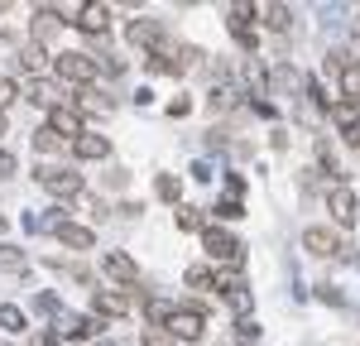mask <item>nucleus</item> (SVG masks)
<instances>
[{"label": "nucleus", "mask_w": 360, "mask_h": 346, "mask_svg": "<svg viewBox=\"0 0 360 346\" xmlns=\"http://www.w3.org/2000/svg\"><path fill=\"white\" fill-rule=\"evenodd\" d=\"M125 44H130V49H144V53H154V49H164V25L149 20V15H135V20H125Z\"/></svg>", "instance_id": "7"}, {"label": "nucleus", "mask_w": 360, "mask_h": 346, "mask_svg": "<svg viewBox=\"0 0 360 346\" xmlns=\"http://www.w3.org/2000/svg\"><path fill=\"white\" fill-rule=\"evenodd\" d=\"M193 111V101H188V96H178V101H168V115H188Z\"/></svg>", "instance_id": "39"}, {"label": "nucleus", "mask_w": 360, "mask_h": 346, "mask_svg": "<svg viewBox=\"0 0 360 346\" xmlns=\"http://www.w3.org/2000/svg\"><path fill=\"white\" fill-rule=\"evenodd\" d=\"M0 15H5V5H0Z\"/></svg>", "instance_id": "44"}, {"label": "nucleus", "mask_w": 360, "mask_h": 346, "mask_svg": "<svg viewBox=\"0 0 360 346\" xmlns=\"http://www.w3.org/2000/svg\"><path fill=\"white\" fill-rule=\"evenodd\" d=\"M356 29H360V15H356Z\"/></svg>", "instance_id": "43"}, {"label": "nucleus", "mask_w": 360, "mask_h": 346, "mask_svg": "<svg viewBox=\"0 0 360 346\" xmlns=\"http://www.w3.org/2000/svg\"><path fill=\"white\" fill-rule=\"evenodd\" d=\"M250 15H255V5H231V34H236V44L245 49V53H255V29H250Z\"/></svg>", "instance_id": "17"}, {"label": "nucleus", "mask_w": 360, "mask_h": 346, "mask_svg": "<svg viewBox=\"0 0 360 346\" xmlns=\"http://www.w3.org/2000/svg\"><path fill=\"white\" fill-rule=\"evenodd\" d=\"M144 346H173V337L164 327H144Z\"/></svg>", "instance_id": "36"}, {"label": "nucleus", "mask_w": 360, "mask_h": 346, "mask_svg": "<svg viewBox=\"0 0 360 346\" xmlns=\"http://www.w3.org/2000/svg\"><path fill=\"white\" fill-rule=\"evenodd\" d=\"M58 25H68V20H63V10H58V5H39V10H34V34H29V44H39V49H44V44L58 34Z\"/></svg>", "instance_id": "14"}, {"label": "nucleus", "mask_w": 360, "mask_h": 346, "mask_svg": "<svg viewBox=\"0 0 360 346\" xmlns=\"http://www.w3.org/2000/svg\"><path fill=\"white\" fill-rule=\"evenodd\" d=\"M173 222H178V231H202V226H207V222H202V207H188V202L178 207Z\"/></svg>", "instance_id": "27"}, {"label": "nucleus", "mask_w": 360, "mask_h": 346, "mask_svg": "<svg viewBox=\"0 0 360 346\" xmlns=\"http://www.w3.org/2000/svg\"><path fill=\"white\" fill-rule=\"evenodd\" d=\"M0 327H5L10 337H20V332L29 327V313L20 308V303H0Z\"/></svg>", "instance_id": "21"}, {"label": "nucleus", "mask_w": 360, "mask_h": 346, "mask_svg": "<svg viewBox=\"0 0 360 346\" xmlns=\"http://www.w3.org/2000/svg\"><path fill=\"white\" fill-rule=\"evenodd\" d=\"M53 236H58V245H68V250H96V231L82 226V222H58Z\"/></svg>", "instance_id": "13"}, {"label": "nucleus", "mask_w": 360, "mask_h": 346, "mask_svg": "<svg viewBox=\"0 0 360 346\" xmlns=\"http://www.w3.org/2000/svg\"><path fill=\"white\" fill-rule=\"evenodd\" d=\"M20 96H25V101H34V106H44V111H53V106H68V86L53 82V77H25Z\"/></svg>", "instance_id": "6"}, {"label": "nucleus", "mask_w": 360, "mask_h": 346, "mask_svg": "<svg viewBox=\"0 0 360 346\" xmlns=\"http://www.w3.org/2000/svg\"><path fill=\"white\" fill-rule=\"evenodd\" d=\"M317 298H322V303H341V288H332V284H317Z\"/></svg>", "instance_id": "37"}, {"label": "nucleus", "mask_w": 360, "mask_h": 346, "mask_svg": "<svg viewBox=\"0 0 360 346\" xmlns=\"http://www.w3.org/2000/svg\"><path fill=\"white\" fill-rule=\"evenodd\" d=\"M154 193H159L164 202H173V207H178V193H183V183H178L173 173H159V178H154Z\"/></svg>", "instance_id": "26"}, {"label": "nucleus", "mask_w": 360, "mask_h": 346, "mask_svg": "<svg viewBox=\"0 0 360 346\" xmlns=\"http://www.w3.org/2000/svg\"><path fill=\"white\" fill-rule=\"evenodd\" d=\"M101 274L115 279L120 288H139V264H135L130 250H106V255H101Z\"/></svg>", "instance_id": "9"}, {"label": "nucleus", "mask_w": 360, "mask_h": 346, "mask_svg": "<svg viewBox=\"0 0 360 346\" xmlns=\"http://www.w3.org/2000/svg\"><path fill=\"white\" fill-rule=\"evenodd\" d=\"M255 15H264V25L274 29V34H283V29L293 25V20H288V5H259Z\"/></svg>", "instance_id": "24"}, {"label": "nucleus", "mask_w": 360, "mask_h": 346, "mask_svg": "<svg viewBox=\"0 0 360 346\" xmlns=\"http://www.w3.org/2000/svg\"><path fill=\"white\" fill-rule=\"evenodd\" d=\"M5 125H10V120H5V115H0V135H5Z\"/></svg>", "instance_id": "42"}, {"label": "nucleus", "mask_w": 360, "mask_h": 346, "mask_svg": "<svg viewBox=\"0 0 360 346\" xmlns=\"http://www.w3.org/2000/svg\"><path fill=\"white\" fill-rule=\"evenodd\" d=\"M125 183H130V173H125V169H111V173H106V188H125Z\"/></svg>", "instance_id": "38"}, {"label": "nucleus", "mask_w": 360, "mask_h": 346, "mask_svg": "<svg viewBox=\"0 0 360 346\" xmlns=\"http://www.w3.org/2000/svg\"><path fill=\"white\" fill-rule=\"evenodd\" d=\"M68 149H72V159H77V164H101V159H111V140H106V135H96V130L77 135Z\"/></svg>", "instance_id": "10"}, {"label": "nucleus", "mask_w": 360, "mask_h": 346, "mask_svg": "<svg viewBox=\"0 0 360 346\" xmlns=\"http://www.w3.org/2000/svg\"><path fill=\"white\" fill-rule=\"evenodd\" d=\"M34 149H39V154H58V149H63V140H58L49 125H39V130H34Z\"/></svg>", "instance_id": "30"}, {"label": "nucleus", "mask_w": 360, "mask_h": 346, "mask_svg": "<svg viewBox=\"0 0 360 346\" xmlns=\"http://www.w3.org/2000/svg\"><path fill=\"white\" fill-rule=\"evenodd\" d=\"M236 337H240V342H255V337H259V322H255V317H240V322H236Z\"/></svg>", "instance_id": "35"}, {"label": "nucleus", "mask_w": 360, "mask_h": 346, "mask_svg": "<svg viewBox=\"0 0 360 346\" xmlns=\"http://www.w3.org/2000/svg\"><path fill=\"white\" fill-rule=\"evenodd\" d=\"M217 217H226V222L245 217V207H240V198H221V202H217Z\"/></svg>", "instance_id": "31"}, {"label": "nucleus", "mask_w": 360, "mask_h": 346, "mask_svg": "<svg viewBox=\"0 0 360 346\" xmlns=\"http://www.w3.org/2000/svg\"><path fill=\"white\" fill-rule=\"evenodd\" d=\"M327 207H332V217L341 222V226H356V217H360V198L346 188V183H336L332 193H327Z\"/></svg>", "instance_id": "12"}, {"label": "nucleus", "mask_w": 360, "mask_h": 346, "mask_svg": "<svg viewBox=\"0 0 360 346\" xmlns=\"http://www.w3.org/2000/svg\"><path fill=\"white\" fill-rule=\"evenodd\" d=\"M15 101H20V82H15V77H10V72H0V115L10 111V106H15Z\"/></svg>", "instance_id": "29"}, {"label": "nucleus", "mask_w": 360, "mask_h": 346, "mask_svg": "<svg viewBox=\"0 0 360 346\" xmlns=\"http://www.w3.org/2000/svg\"><path fill=\"white\" fill-rule=\"evenodd\" d=\"M183 284H188V288H217V274H212L207 264H193V269L183 274Z\"/></svg>", "instance_id": "28"}, {"label": "nucleus", "mask_w": 360, "mask_h": 346, "mask_svg": "<svg viewBox=\"0 0 360 346\" xmlns=\"http://www.w3.org/2000/svg\"><path fill=\"white\" fill-rule=\"evenodd\" d=\"M15 68L25 72V77H44V68H49V49H39V44H20L15 49Z\"/></svg>", "instance_id": "15"}, {"label": "nucleus", "mask_w": 360, "mask_h": 346, "mask_svg": "<svg viewBox=\"0 0 360 346\" xmlns=\"http://www.w3.org/2000/svg\"><path fill=\"white\" fill-rule=\"evenodd\" d=\"M217 288H221V298H226V308H231V313L250 317V308H255V298H250V288L240 284V279H226V284H217Z\"/></svg>", "instance_id": "19"}, {"label": "nucleus", "mask_w": 360, "mask_h": 346, "mask_svg": "<svg viewBox=\"0 0 360 346\" xmlns=\"http://www.w3.org/2000/svg\"><path fill=\"white\" fill-rule=\"evenodd\" d=\"M236 96H240V86H236V82H217V86H212V106H217V111H231Z\"/></svg>", "instance_id": "25"}, {"label": "nucleus", "mask_w": 360, "mask_h": 346, "mask_svg": "<svg viewBox=\"0 0 360 346\" xmlns=\"http://www.w3.org/2000/svg\"><path fill=\"white\" fill-rule=\"evenodd\" d=\"M111 5H96V0H91V5H77V10H72V20H68V25L77 29V34H86V44H91V39H101V44H106V34H111Z\"/></svg>", "instance_id": "4"}, {"label": "nucleus", "mask_w": 360, "mask_h": 346, "mask_svg": "<svg viewBox=\"0 0 360 346\" xmlns=\"http://www.w3.org/2000/svg\"><path fill=\"white\" fill-rule=\"evenodd\" d=\"M5 231H10V217H5V212H0V236H5Z\"/></svg>", "instance_id": "40"}, {"label": "nucleus", "mask_w": 360, "mask_h": 346, "mask_svg": "<svg viewBox=\"0 0 360 346\" xmlns=\"http://www.w3.org/2000/svg\"><path fill=\"white\" fill-rule=\"evenodd\" d=\"M15 169H20V159H15L10 149H0V183H10V178H15Z\"/></svg>", "instance_id": "34"}, {"label": "nucleus", "mask_w": 360, "mask_h": 346, "mask_svg": "<svg viewBox=\"0 0 360 346\" xmlns=\"http://www.w3.org/2000/svg\"><path fill=\"white\" fill-rule=\"evenodd\" d=\"M44 125H49V130H53V135H58V140H63V144H72V140H77V135H86V115L77 111L72 101H68V106H53Z\"/></svg>", "instance_id": "8"}, {"label": "nucleus", "mask_w": 360, "mask_h": 346, "mask_svg": "<svg viewBox=\"0 0 360 346\" xmlns=\"http://www.w3.org/2000/svg\"><path fill=\"white\" fill-rule=\"evenodd\" d=\"M49 72H53V82L63 86H96V63H91V53L86 49H63V53L49 58Z\"/></svg>", "instance_id": "1"}, {"label": "nucleus", "mask_w": 360, "mask_h": 346, "mask_svg": "<svg viewBox=\"0 0 360 346\" xmlns=\"http://www.w3.org/2000/svg\"><path fill=\"white\" fill-rule=\"evenodd\" d=\"M303 250L307 255H336V250H341V241H336V231L332 226H307L303 231Z\"/></svg>", "instance_id": "16"}, {"label": "nucleus", "mask_w": 360, "mask_h": 346, "mask_svg": "<svg viewBox=\"0 0 360 346\" xmlns=\"http://www.w3.org/2000/svg\"><path fill=\"white\" fill-rule=\"evenodd\" d=\"M168 317H173V303L168 298H144V322L149 327H164Z\"/></svg>", "instance_id": "23"}, {"label": "nucleus", "mask_w": 360, "mask_h": 346, "mask_svg": "<svg viewBox=\"0 0 360 346\" xmlns=\"http://www.w3.org/2000/svg\"><path fill=\"white\" fill-rule=\"evenodd\" d=\"M34 183L49 188L58 202H72V198H82V193H86V178L72 169V164H68V169H63V164H34Z\"/></svg>", "instance_id": "2"}, {"label": "nucleus", "mask_w": 360, "mask_h": 346, "mask_svg": "<svg viewBox=\"0 0 360 346\" xmlns=\"http://www.w3.org/2000/svg\"><path fill=\"white\" fill-rule=\"evenodd\" d=\"M202 327H207V317H202V308L197 303H173V317L164 322V332L173 337V342H202Z\"/></svg>", "instance_id": "5"}, {"label": "nucleus", "mask_w": 360, "mask_h": 346, "mask_svg": "<svg viewBox=\"0 0 360 346\" xmlns=\"http://www.w3.org/2000/svg\"><path fill=\"white\" fill-rule=\"evenodd\" d=\"M34 308H39V313L63 317V303H58V293H39V298H34Z\"/></svg>", "instance_id": "33"}, {"label": "nucleus", "mask_w": 360, "mask_h": 346, "mask_svg": "<svg viewBox=\"0 0 360 346\" xmlns=\"http://www.w3.org/2000/svg\"><path fill=\"white\" fill-rule=\"evenodd\" d=\"M341 101H360V58L341 68Z\"/></svg>", "instance_id": "22"}, {"label": "nucleus", "mask_w": 360, "mask_h": 346, "mask_svg": "<svg viewBox=\"0 0 360 346\" xmlns=\"http://www.w3.org/2000/svg\"><path fill=\"white\" fill-rule=\"evenodd\" d=\"M96 346H125V342H96Z\"/></svg>", "instance_id": "41"}, {"label": "nucleus", "mask_w": 360, "mask_h": 346, "mask_svg": "<svg viewBox=\"0 0 360 346\" xmlns=\"http://www.w3.org/2000/svg\"><path fill=\"white\" fill-rule=\"evenodd\" d=\"M29 269V255L20 245H10V241H0V274H25Z\"/></svg>", "instance_id": "20"}, {"label": "nucleus", "mask_w": 360, "mask_h": 346, "mask_svg": "<svg viewBox=\"0 0 360 346\" xmlns=\"http://www.w3.org/2000/svg\"><path fill=\"white\" fill-rule=\"evenodd\" d=\"M202 245H207V255L217 260V264H231V269H240L245 264V245L221 226H202Z\"/></svg>", "instance_id": "3"}, {"label": "nucleus", "mask_w": 360, "mask_h": 346, "mask_svg": "<svg viewBox=\"0 0 360 346\" xmlns=\"http://www.w3.org/2000/svg\"><path fill=\"white\" fill-rule=\"evenodd\" d=\"M332 111V120L346 130V140L360 144V101H336V106H327Z\"/></svg>", "instance_id": "18"}, {"label": "nucleus", "mask_w": 360, "mask_h": 346, "mask_svg": "<svg viewBox=\"0 0 360 346\" xmlns=\"http://www.w3.org/2000/svg\"><path fill=\"white\" fill-rule=\"evenodd\" d=\"M130 313V293H115V288H96L91 293V317L101 322H115V317Z\"/></svg>", "instance_id": "11"}, {"label": "nucleus", "mask_w": 360, "mask_h": 346, "mask_svg": "<svg viewBox=\"0 0 360 346\" xmlns=\"http://www.w3.org/2000/svg\"><path fill=\"white\" fill-rule=\"evenodd\" d=\"M29 346H63V332H58V327H44V332L29 337Z\"/></svg>", "instance_id": "32"}]
</instances>
